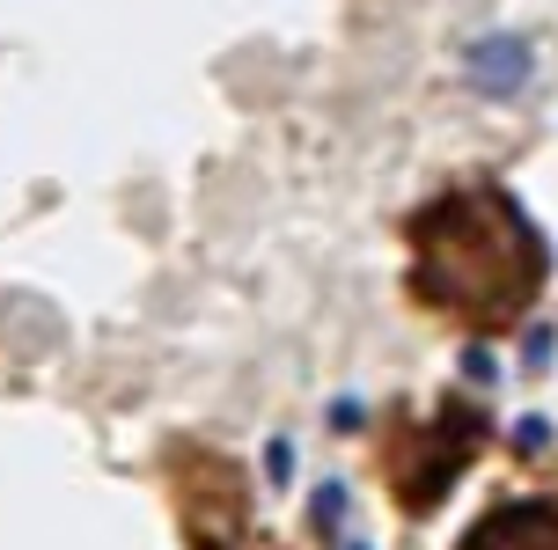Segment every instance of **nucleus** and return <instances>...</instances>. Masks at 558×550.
<instances>
[{
	"instance_id": "f257e3e1",
	"label": "nucleus",
	"mask_w": 558,
	"mask_h": 550,
	"mask_svg": "<svg viewBox=\"0 0 558 550\" xmlns=\"http://www.w3.org/2000/svg\"><path fill=\"white\" fill-rule=\"evenodd\" d=\"M536 235L500 192H456L418 220V286L463 316H507L536 294Z\"/></svg>"
},
{
	"instance_id": "f03ea898",
	"label": "nucleus",
	"mask_w": 558,
	"mask_h": 550,
	"mask_svg": "<svg viewBox=\"0 0 558 550\" xmlns=\"http://www.w3.org/2000/svg\"><path fill=\"white\" fill-rule=\"evenodd\" d=\"M471 550H551V506L530 499V506H507L471 536Z\"/></svg>"
}]
</instances>
